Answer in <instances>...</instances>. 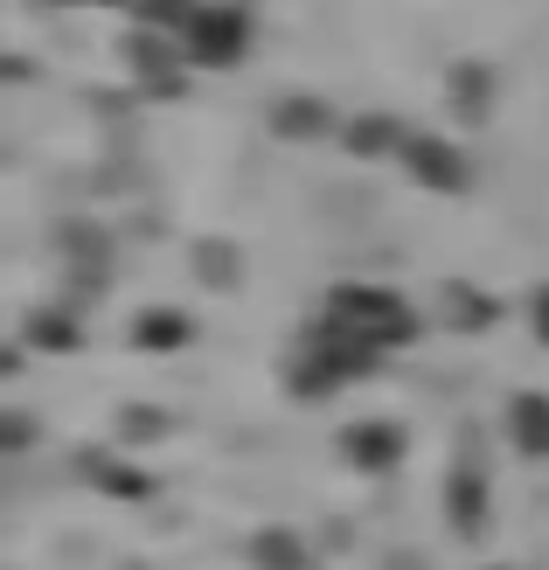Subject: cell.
Masks as SVG:
<instances>
[{"instance_id":"277c9868","label":"cell","mask_w":549,"mask_h":570,"mask_svg":"<svg viewBox=\"0 0 549 570\" xmlns=\"http://www.w3.org/2000/svg\"><path fill=\"white\" fill-rule=\"evenodd\" d=\"M126 70L139 77V91L147 98H182L188 91V49L175 36H154V28H133L126 36Z\"/></svg>"},{"instance_id":"5bb4252c","label":"cell","mask_w":549,"mask_h":570,"mask_svg":"<svg viewBox=\"0 0 549 570\" xmlns=\"http://www.w3.org/2000/svg\"><path fill=\"white\" fill-rule=\"evenodd\" d=\"M28 334H36L42 348H77V321H70V313H56V306H42L36 321H28Z\"/></svg>"},{"instance_id":"5b68a950","label":"cell","mask_w":549,"mask_h":570,"mask_svg":"<svg viewBox=\"0 0 549 570\" xmlns=\"http://www.w3.org/2000/svg\"><path fill=\"white\" fill-rule=\"evenodd\" d=\"M403 424H390V417H362V424H349L341 432V452H349V466H362V473H390L396 460H403Z\"/></svg>"},{"instance_id":"e0dca14e","label":"cell","mask_w":549,"mask_h":570,"mask_svg":"<svg viewBox=\"0 0 549 570\" xmlns=\"http://www.w3.org/2000/svg\"><path fill=\"white\" fill-rule=\"evenodd\" d=\"M529 321H536V334L549 341V285H536V299H529Z\"/></svg>"},{"instance_id":"7c38bea8","label":"cell","mask_w":549,"mask_h":570,"mask_svg":"<svg viewBox=\"0 0 549 570\" xmlns=\"http://www.w3.org/2000/svg\"><path fill=\"white\" fill-rule=\"evenodd\" d=\"M195 327H188V313H175V306H154V313H139V327H133V341L147 355H167V348H182Z\"/></svg>"},{"instance_id":"7a4b0ae2","label":"cell","mask_w":549,"mask_h":570,"mask_svg":"<svg viewBox=\"0 0 549 570\" xmlns=\"http://www.w3.org/2000/svg\"><path fill=\"white\" fill-rule=\"evenodd\" d=\"M251 36H257V21H251L244 0H202V14L188 21L182 49H188L195 70H237L251 56Z\"/></svg>"},{"instance_id":"9a60e30c","label":"cell","mask_w":549,"mask_h":570,"mask_svg":"<svg viewBox=\"0 0 549 570\" xmlns=\"http://www.w3.org/2000/svg\"><path fill=\"white\" fill-rule=\"evenodd\" d=\"M84 473H91L98 488H119V494H147V480H139V473H119V460H105V452H84Z\"/></svg>"},{"instance_id":"8992f818","label":"cell","mask_w":549,"mask_h":570,"mask_svg":"<svg viewBox=\"0 0 549 570\" xmlns=\"http://www.w3.org/2000/svg\"><path fill=\"white\" fill-rule=\"evenodd\" d=\"M403 139H411V126H403L396 111H355V119L341 126V147L355 160H390V154H403Z\"/></svg>"},{"instance_id":"2e32d148","label":"cell","mask_w":549,"mask_h":570,"mask_svg":"<svg viewBox=\"0 0 549 570\" xmlns=\"http://www.w3.org/2000/svg\"><path fill=\"white\" fill-rule=\"evenodd\" d=\"M202 278H237V258H229V250H223V258H216V250H202Z\"/></svg>"},{"instance_id":"4fadbf2b","label":"cell","mask_w":549,"mask_h":570,"mask_svg":"<svg viewBox=\"0 0 549 570\" xmlns=\"http://www.w3.org/2000/svg\"><path fill=\"white\" fill-rule=\"evenodd\" d=\"M251 563H257V570H306V550H300L293 529H265V535L251 543Z\"/></svg>"},{"instance_id":"ba28073f","label":"cell","mask_w":549,"mask_h":570,"mask_svg":"<svg viewBox=\"0 0 549 570\" xmlns=\"http://www.w3.org/2000/svg\"><path fill=\"white\" fill-rule=\"evenodd\" d=\"M501 424H508V445L522 452V460H549V396L542 390H522L501 411Z\"/></svg>"},{"instance_id":"30bf717a","label":"cell","mask_w":549,"mask_h":570,"mask_svg":"<svg viewBox=\"0 0 549 570\" xmlns=\"http://www.w3.org/2000/svg\"><path fill=\"white\" fill-rule=\"evenodd\" d=\"M439 299H445V306H439V313H445V327H467V334H480V327H494V321H501V299H487L480 285H467V278H452Z\"/></svg>"},{"instance_id":"6da1fadb","label":"cell","mask_w":549,"mask_h":570,"mask_svg":"<svg viewBox=\"0 0 549 570\" xmlns=\"http://www.w3.org/2000/svg\"><path fill=\"white\" fill-rule=\"evenodd\" d=\"M321 327H334L369 362H383L390 348H411L418 341V313L403 293H383V285H334L327 306H321Z\"/></svg>"},{"instance_id":"8fae6325","label":"cell","mask_w":549,"mask_h":570,"mask_svg":"<svg viewBox=\"0 0 549 570\" xmlns=\"http://www.w3.org/2000/svg\"><path fill=\"white\" fill-rule=\"evenodd\" d=\"M202 14V0H126V21L133 28H154V36H188V21Z\"/></svg>"},{"instance_id":"ac0fdd59","label":"cell","mask_w":549,"mask_h":570,"mask_svg":"<svg viewBox=\"0 0 549 570\" xmlns=\"http://www.w3.org/2000/svg\"><path fill=\"white\" fill-rule=\"evenodd\" d=\"M36 8H126V0H36Z\"/></svg>"},{"instance_id":"52a82bcc","label":"cell","mask_w":549,"mask_h":570,"mask_svg":"<svg viewBox=\"0 0 549 570\" xmlns=\"http://www.w3.org/2000/svg\"><path fill=\"white\" fill-rule=\"evenodd\" d=\"M341 111L327 105V98H278L272 105V132L278 139H341Z\"/></svg>"},{"instance_id":"3957f363","label":"cell","mask_w":549,"mask_h":570,"mask_svg":"<svg viewBox=\"0 0 549 570\" xmlns=\"http://www.w3.org/2000/svg\"><path fill=\"white\" fill-rule=\"evenodd\" d=\"M396 160L411 167V181L431 188V195H467V188H473V160H467V147H459V139H445V132H411Z\"/></svg>"},{"instance_id":"9c48e42d","label":"cell","mask_w":549,"mask_h":570,"mask_svg":"<svg viewBox=\"0 0 549 570\" xmlns=\"http://www.w3.org/2000/svg\"><path fill=\"white\" fill-rule=\"evenodd\" d=\"M494 91H501V77L487 63H452V77H445V98H452L459 126H480L487 111H494Z\"/></svg>"}]
</instances>
